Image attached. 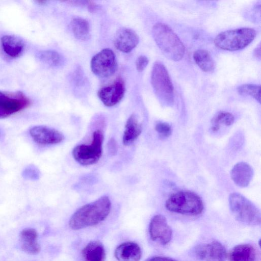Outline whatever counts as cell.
Listing matches in <instances>:
<instances>
[{
	"label": "cell",
	"instance_id": "ffe728a7",
	"mask_svg": "<svg viewBox=\"0 0 261 261\" xmlns=\"http://www.w3.org/2000/svg\"><path fill=\"white\" fill-rule=\"evenodd\" d=\"M229 261H255L256 252L250 244H243L234 247L228 255Z\"/></svg>",
	"mask_w": 261,
	"mask_h": 261
},
{
	"label": "cell",
	"instance_id": "44dd1931",
	"mask_svg": "<svg viewBox=\"0 0 261 261\" xmlns=\"http://www.w3.org/2000/svg\"><path fill=\"white\" fill-rule=\"evenodd\" d=\"M84 261H105L106 252L103 245L99 241L89 242L82 250Z\"/></svg>",
	"mask_w": 261,
	"mask_h": 261
},
{
	"label": "cell",
	"instance_id": "484cf974",
	"mask_svg": "<svg viewBox=\"0 0 261 261\" xmlns=\"http://www.w3.org/2000/svg\"><path fill=\"white\" fill-rule=\"evenodd\" d=\"M238 91L242 95H249L260 102V86L254 84H244L238 88Z\"/></svg>",
	"mask_w": 261,
	"mask_h": 261
},
{
	"label": "cell",
	"instance_id": "83f0119b",
	"mask_svg": "<svg viewBox=\"0 0 261 261\" xmlns=\"http://www.w3.org/2000/svg\"><path fill=\"white\" fill-rule=\"evenodd\" d=\"M155 129L162 137H168L172 134V128L166 122H159L155 126Z\"/></svg>",
	"mask_w": 261,
	"mask_h": 261
},
{
	"label": "cell",
	"instance_id": "603a6c76",
	"mask_svg": "<svg viewBox=\"0 0 261 261\" xmlns=\"http://www.w3.org/2000/svg\"><path fill=\"white\" fill-rule=\"evenodd\" d=\"M193 59L199 67L204 72H211L215 69L214 61L210 53L205 49L196 50L193 54Z\"/></svg>",
	"mask_w": 261,
	"mask_h": 261
},
{
	"label": "cell",
	"instance_id": "7a4b0ae2",
	"mask_svg": "<svg viewBox=\"0 0 261 261\" xmlns=\"http://www.w3.org/2000/svg\"><path fill=\"white\" fill-rule=\"evenodd\" d=\"M152 33L157 45L167 58L174 61L182 59L185 53V46L169 26L157 23L153 27Z\"/></svg>",
	"mask_w": 261,
	"mask_h": 261
},
{
	"label": "cell",
	"instance_id": "7402d4cb",
	"mask_svg": "<svg viewBox=\"0 0 261 261\" xmlns=\"http://www.w3.org/2000/svg\"><path fill=\"white\" fill-rule=\"evenodd\" d=\"M71 27L73 34L76 39L85 41L90 38V25L86 19L81 17L74 18L71 22Z\"/></svg>",
	"mask_w": 261,
	"mask_h": 261
},
{
	"label": "cell",
	"instance_id": "9a60e30c",
	"mask_svg": "<svg viewBox=\"0 0 261 261\" xmlns=\"http://www.w3.org/2000/svg\"><path fill=\"white\" fill-rule=\"evenodd\" d=\"M230 176L234 184L241 188L248 186L253 176L252 168L247 163L241 162L232 168Z\"/></svg>",
	"mask_w": 261,
	"mask_h": 261
},
{
	"label": "cell",
	"instance_id": "4316f807",
	"mask_svg": "<svg viewBox=\"0 0 261 261\" xmlns=\"http://www.w3.org/2000/svg\"><path fill=\"white\" fill-rule=\"evenodd\" d=\"M39 170L34 165H29L23 169L22 172V177L27 179L36 180L40 177Z\"/></svg>",
	"mask_w": 261,
	"mask_h": 261
},
{
	"label": "cell",
	"instance_id": "f546056e",
	"mask_svg": "<svg viewBox=\"0 0 261 261\" xmlns=\"http://www.w3.org/2000/svg\"><path fill=\"white\" fill-rule=\"evenodd\" d=\"M109 149L112 154L115 153L117 151V144L115 140L111 139L108 143Z\"/></svg>",
	"mask_w": 261,
	"mask_h": 261
},
{
	"label": "cell",
	"instance_id": "5b68a950",
	"mask_svg": "<svg viewBox=\"0 0 261 261\" xmlns=\"http://www.w3.org/2000/svg\"><path fill=\"white\" fill-rule=\"evenodd\" d=\"M165 206L170 212L186 215H198L203 210L201 198L190 191H181L172 194L167 200Z\"/></svg>",
	"mask_w": 261,
	"mask_h": 261
},
{
	"label": "cell",
	"instance_id": "ba28073f",
	"mask_svg": "<svg viewBox=\"0 0 261 261\" xmlns=\"http://www.w3.org/2000/svg\"><path fill=\"white\" fill-rule=\"evenodd\" d=\"M31 99L23 92H8L0 90V119L5 118L28 107Z\"/></svg>",
	"mask_w": 261,
	"mask_h": 261
},
{
	"label": "cell",
	"instance_id": "2e32d148",
	"mask_svg": "<svg viewBox=\"0 0 261 261\" xmlns=\"http://www.w3.org/2000/svg\"><path fill=\"white\" fill-rule=\"evenodd\" d=\"M114 254L118 261H139L142 256L140 246L132 242H125L119 245Z\"/></svg>",
	"mask_w": 261,
	"mask_h": 261
},
{
	"label": "cell",
	"instance_id": "8fae6325",
	"mask_svg": "<svg viewBox=\"0 0 261 261\" xmlns=\"http://www.w3.org/2000/svg\"><path fill=\"white\" fill-rule=\"evenodd\" d=\"M194 253L197 258L201 261H226L227 258L225 247L217 241L197 246Z\"/></svg>",
	"mask_w": 261,
	"mask_h": 261
},
{
	"label": "cell",
	"instance_id": "ac0fdd59",
	"mask_svg": "<svg viewBox=\"0 0 261 261\" xmlns=\"http://www.w3.org/2000/svg\"><path fill=\"white\" fill-rule=\"evenodd\" d=\"M20 242L21 249L25 252L36 254L40 252V246L37 238L38 233L34 228H25L20 233Z\"/></svg>",
	"mask_w": 261,
	"mask_h": 261
},
{
	"label": "cell",
	"instance_id": "4fadbf2b",
	"mask_svg": "<svg viewBox=\"0 0 261 261\" xmlns=\"http://www.w3.org/2000/svg\"><path fill=\"white\" fill-rule=\"evenodd\" d=\"M125 92V85L121 79L116 80L112 84L101 88L98 96L107 107H112L121 101Z\"/></svg>",
	"mask_w": 261,
	"mask_h": 261
},
{
	"label": "cell",
	"instance_id": "52a82bcc",
	"mask_svg": "<svg viewBox=\"0 0 261 261\" xmlns=\"http://www.w3.org/2000/svg\"><path fill=\"white\" fill-rule=\"evenodd\" d=\"M103 139V132L100 129L95 130L90 144L78 145L73 149L72 153L74 159L83 166L96 164L102 155Z\"/></svg>",
	"mask_w": 261,
	"mask_h": 261
},
{
	"label": "cell",
	"instance_id": "4dcf8cb0",
	"mask_svg": "<svg viewBox=\"0 0 261 261\" xmlns=\"http://www.w3.org/2000/svg\"><path fill=\"white\" fill-rule=\"evenodd\" d=\"M145 261H176L171 258L163 256H154Z\"/></svg>",
	"mask_w": 261,
	"mask_h": 261
},
{
	"label": "cell",
	"instance_id": "1f68e13d",
	"mask_svg": "<svg viewBox=\"0 0 261 261\" xmlns=\"http://www.w3.org/2000/svg\"><path fill=\"white\" fill-rule=\"evenodd\" d=\"M260 45H259L258 47H257L254 50L253 55L254 56L258 59L260 58Z\"/></svg>",
	"mask_w": 261,
	"mask_h": 261
},
{
	"label": "cell",
	"instance_id": "6da1fadb",
	"mask_svg": "<svg viewBox=\"0 0 261 261\" xmlns=\"http://www.w3.org/2000/svg\"><path fill=\"white\" fill-rule=\"evenodd\" d=\"M111 208L110 198L106 196H102L77 209L71 217L69 226L73 230L95 226L108 217Z\"/></svg>",
	"mask_w": 261,
	"mask_h": 261
},
{
	"label": "cell",
	"instance_id": "30bf717a",
	"mask_svg": "<svg viewBox=\"0 0 261 261\" xmlns=\"http://www.w3.org/2000/svg\"><path fill=\"white\" fill-rule=\"evenodd\" d=\"M150 238L162 245L168 244L172 237V230L168 224L166 218L162 215H156L151 219L149 226Z\"/></svg>",
	"mask_w": 261,
	"mask_h": 261
},
{
	"label": "cell",
	"instance_id": "836d02e7",
	"mask_svg": "<svg viewBox=\"0 0 261 261\" xmlns=\"http://www.w3.org/2000/svg\"><path fill=\"white\" fill-rule=\"evenodd\" d=\"M0 137H1V132H0Z\"/></svg>",
	"mask_w": 261,
	"mask_h": 261
},
{
	"label": "cell",
	"instance_id": "9c48e42d",
	"mask_svg": "<svg viewBox=\"0 0 261 261\" xmlns=\"http://www.w3.org/2000/svg\"><path fill=\"white\" fill-rule=\"evenodd\" d=\"M91 69L93 73L100 78L112 75L117 68L116 56L110 48H105L95 55L91 61Z\"/></svg>",
	"mask_w": 261,
	"mask_h": 261
},
{
	"label": "cell",
	"instance_id": "e0dca14e",
	"mask_svg": "<svg viewBox=\"0 0 261 261\" xmlns=\"http://www.w3.org/2000/svg\"><path fill=\"white\" fill-rule=\"evenodd\" d=\"M2 48L5 53L11 58H17L22 55L24 49L22 40L18 37L6 35L1 39Z\"/></svg>",
	"mask_w": 261,
	"mask_h": 261
},
{
	"label": "cell",
	"instance_id": "5bb4252c",
	"mask_svg": "<svg viewBox=\"0 0 261 261\" xmlns=\"http://www.w3.org/2000/svg\"><path fill=\"white\" fill-rule=\"evenodd\" d=\"M139 37L132 29L127 28L119 29L115 33L114 44L119 50L127 53L138 45Z\"/></svg>",
	"mask_w": 261,
	"mask_h": 261
},
{
	"label": "cell",
	"instance_id": "d4e9b609",
	"mask_svg": "<svg viewBox=\"0 0 261 261\" xmlns=\"http://www.w3.org/2000/svg\"><path fill=\"white\" fill-rule=\"evenodd\" d=\"M234 121L233 115L227 112H220L216 114L212 120L211 129L213 132H217L221 125L229 126Z\"/></svg>",
	"mask_w": 261,
	"mask_h": 261
},
{
	"label": "cell",
	"instance_id": "d6a6232c",
	"mask_svg": "<svg viewBox=\"0 0 261 261\" xmlns=\"http://www.w3.org/2000/svg\"><path fill=\"white\" fill-rule=\"evenodd\" d=\"M36 2L40 5H44L47 3L46 1H37Z\"/></svg>",
	"mask_w": 261,
	"mask_h": 261
},
{
	"label": "cell",
	"instance_id": "277c9868",
	"mask_svg": "<svg viewBox=\"0 0 261 261\" xmlns=\"http://www.w3.org/2000/svg\"><path fill=\"white\" fill-rule=\"evenodd\" d=\"M229 205L233 216L238 221L251 226L260 224L259 210L240 193H233L229 195Z\"/></svg>",
	"mask_w": 261,
	"mask_h": 261
},
{
	"label": "cell",
	"instance_id": "8992f818",
	"mask_svg": "<svg viewBox=\"0 0 261 261\" xmlns=\"http://www.w3.org/2000/svg\"><path fill=\"white\" fill-rule=\"evenodd\" d=\"M151 83L160 101L165 105H172L174 97L173 86L167 69L161 62L156 61L153 64Z\"/></svg>",
	"mask_w": 261,
	"mask_h": 261
},
{
	"label": "cell",
	"instance_id": "3957f363",
	"mask_svg": "<svg viewBox=\"0 0 261 261\" xmlns=\"http://www.w3.org/2000/svg\"><path fill=\"white\" fill-rule=\"evenodd\" d=\"M256 32L252 28H242L219 33L214 39L215 45L222 49L236 51L250 44L255 38Z\"/></svg>",
	"mask_w": 261,
	"mask_h": 261
},
{
	"label": "cell",
	"instance_id": "7c38bea8",
	"mask_svg": "<svg viewBox=\"0 0 261 261\" xmlns=\"http://www.w3.org/2000/svg\"><path fill=\"white\" fill-rule=\"evenodd\" d=\"M29 134L35 142L43 145L58 144L64 139L60 132L44 125L33 126L30 129Z\"/></svg>",
	"mask_w": 261,
	"mask_h": 261
},
{
	"label": "cell",
	"instance_id": "d6986e66",
	"mask_svg": "<svg viewBox=\"0 0 261 261\" xmlns=\"http://www.w3.org/2000/svg\"><path fill=\"white\" fill-rule=\"evenodd\" d=\"M142 130V124L135 114L127 119L122 137L123 144L125 146L132 144L140 135Z\"/></svg>",
	"mask_w": 261,
	"mask_h": 261
},
{
	"label": "cell",
	"instance_id": "f1b7e54d",
	"mask_svg": "<svg viewBox=\"0 0 261 261\" xmlns=\"http://www.w3.org/2000/svg\"><path fill=\"white\" fill-rule=\"evenodd\" d=\"M149 62L148 59L147 57L141 55L138 57L136 62V66L137 70L139 72L143 71Z\"/></svg>",
	"mask_w": 261,
	"mask_h": 261
},
{
	"label": "cell",
	"instance_id": "cb8c5ba5",
	"mask_svg": "<svg viewBox=\"0 0 261 261\" xmlns=\"http://www.w3.org/2000/svg\"><path fill=\"white\" fill-rule=\"evenodd\" d=\"M38 57L45 64L53 67L62 66L64 62V58L60 54L52 50L41 51L38 53Z\"/></svg>",
	"mask_w": 261,
	"mask_h": 261
}]
</instances>
